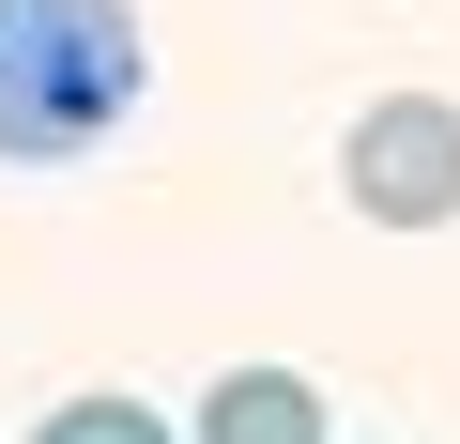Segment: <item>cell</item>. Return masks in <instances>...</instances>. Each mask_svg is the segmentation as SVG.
I'll list each match as a JSON object with an SVG mask.
<instances>
[{
    "label": "cell",
    "mask_w": 460,
    "mask_h": 444,
    "mask_svg": "<svg viewBox=\"0 0 460 444\" xmlns=\"http://www.w3.org/2000/svg\"><path fill=\"white\" fill-rule=\"evenodd\" d=\"M338 184L368 231H445L460 214V108L445 92H368L353 138H338Z\"/></svg>",
    "instance_id": "2"
},
{
    "label": "cell",
    "mask_w": 460,
    "mask_h": 444,
    "mask_svg": "<svg viewBox=\"0 0 460 444\" xmlns=\"http://www.w3.org/2000/svg\"><path fill=\"white\" fill-rule=\"evenodd\" d=\"M184 444H338V414H323V383H307V368H215Z\"/></svg>",
    "instance_id": "3"
},
{
    "label": "cell",
    "mask_w": 460,
    "mask_h": 444,
    "mask_svg": "<svg viewBox=\"0 0 460 444\" xmlns=\"http://www.w3.org/2000/svg\"><path fill=\"white\" fill-rule=\"evenodd\" d=\"M31 444H184V429H169L154 398H108V383H93V398H62V414H47Z\"/></svg>",
    "instance_id": "4"
},
{
    "label": "cell",
    "mask_w": 460,
    "mask_h": 444,
    "mask_svg": "<svg viewBox=\"0 0 460 444\" xmlns=\"http://www.w3.org/2000/svg\"><path fill=\"white\" fill-rule=\"evenodd\" d=\"M154 92L123 0H0V169H77Z\"/></svg>",
    "instance_id": "1"
}]
</instances>
